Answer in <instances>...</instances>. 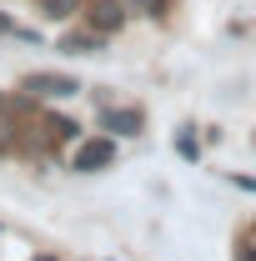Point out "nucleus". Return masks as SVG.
<instances>
[{
    "instance_id": "obj_1",
    "label": "nucleus",
    "mask_w": 256,
    "mask_h": 261,
    "mask_svg": "<svg viewBox=\"0 0 256 261\" xmlns=\"http://www.w3.org/2000/svg\"><path fill=\"white\" fill-rule=\"evenodd\" d=\"M20 91L35 100H65V96H81V81L75 75H61V70H31L20 81Z\"/></svg>"
},
{
    "instance_id": "obj_2",
    "label": "nucleus",
    "mask_w": 256,
    "mask_h": 261,
    "mask_svg": "<svg viewBox=\"0 0 256 261\" xmlns=\"http://www.w3.org/2000/svg\"><path fill=\"white\" fill-rule=\"evenodd\" d=\"M81 10H86V25L100 31L106 40L126 31V5H121V0H91V5H81Z\"/></svg>"
},
{
    "instance_id": "obj_3",
    "label": "nucleus",
    "mask_w": 256,
    "mask_h": 261,
    "mask_svg": "<svg viewBox=\"0 0 256 261\" xmlns=\"http://www.w3.org/2000/svg\"><path fill=\"white\" fill-rule=\"evenodd\" d=\"M111 161H116V141H111V136H96V141H86V146L70 156V171H81V176H96V171H106Z\"/></svg>"
},
{
    "instance_id": "obj_4",
    "label": "nucleus",
    "mask_w": 256,
    "mask_h": 261,
    "mask_svg": "<svg viewBox=\"0 0 256 261\" xmlns=\"http://www.w3.org/2000/svg\"><path fill=\"white\" fill-rule=\"evenodd\" d=\"M96 126H100V130H111V136H141V126H146V116H141L136 106H106Z\"/></svg>"
},
{
    "instance_id": "obj_5",
    "label": "nucleus",
    "mask_w": 256,
    "mask_h": 261,
    "mask_svg": "<svg viewBox=\"0 0 256 261\" xmlns=\"http://www.w3.org/2000/svg\"><path fill=\"white\" fill-rule=\"evenodd\" d=\"M100 45H106V35L91 31V25H86V31H70V35L61 40V50H70V56H96Z\"/></svg>"
},
{
    "instance_id": "obj_6",
    "label": "nucleus",
    "mask_w": 256,
    "mask_h": 261,
    "mask_svg": "<svg viewBox=\"0 0 256 261\" xmlns=\"http://www.w3.org/2000/svg\"><path fill=\"white\" fill-rule=\"evenodd\" d=\"M81 10V0H40V15L45 20H70Z\"/></svg>"
},
{
    "instance_id": "obj_7",
    "label": "nucleus",
    "mask_w": 256,
    "mask_h": 261,
    "mask_svg": "<svg viewBox=\"0 0 256 261\" xmlns=\"http://www.w3.org/2000/svg\"><path fill=\"white\" fill-rule=\"evenodd\" d=\"M15 146H20V126H15V121L0 111V156H10Z\"/></svg>"
},
{
    "instance_id": "obj_8",
    "label": "nucleus",
    "mask_w": 256,
    "mask_h": 261,
    "mask_svg": "<svg viewBox=\"0 0 256 261\" xmlns=\"http://www.w3.org/2000/svg\"><path fill=\"white\" fill-rule=\"evenodd\" d=\"M45 130H50V141H75V136H81V126H75V121H65V116H50Z\"/></svg>"
},
{
    "instance_id": "obj_9",
    "label": "nucleus",
    "mask_w": 256,
    "mask_h": 261,
    "mask_svg": "<svg viewBox=\"0 0 256 261\" xmlns=\"http://www.w3.org/2000/svg\"><path fill=\"white\" fill-rule=\"evenodd\" d=\"M126 10H146V15H171V0H126Z\"/></svg>"
},
{
    "instance_id": "obj_10",
    "label": "nucleus",
    "mask_w": 256,
    "mask_h": 261,
    "mask_svg": "<svg viewBox=\"0 0 256 261\" xmlns=\"http://www.w3.org/2000/svg\"><path fill=\"white\" fill-rule=\"evenodd\" d=\"M176 151H181L186 161H196V156H201V146H196V136H191V130H181V136H176Z\"/></svg>"
},
{
    "instance_id": "obj_11",
    "label": "nucleus",
    "mask_w": 256,
    "mask_h": 261,
    "mask_svg": "<svg viewBox=\"0 0 256 261\" xmlns=\"http://www.w3.org/2000/svg\"><path fill=\"white\" fill-rule=\"evenodd\" d=\"M0 35H15V40H35L31 31H20V25H15V15H5V10H0Z\"/></svg>"
},
{
    "instance_id": "obj_12",
    "label": "nucleus",
    "mask_w": 256,
    "mask_h": 261,
    "mask_svg": "<svg viewBox=\"0 0 256 261\" xmlns=\"http://www.w3.org/2000/svg\"><path fill=\"white\" fill-rule=\"evenodd\" d=\"M231 181H236L241 191H256V181H251V176H231Z\"/></svg>"
},
{
    "instance_id": "obj_13",
    "label": "nucleus",
    "mask_w": 256,
    "mask_h": 261,
    "mask_svg": "<svg viewBox=\"0 0 256 261\" xmlns=\"http://www.w3.org/2000/svg\"><path fill=\"white\" fill-rule=\"evenodd\" d=\"M31 261H56V256H31Z\"/></svg>"
}]
</instances>
